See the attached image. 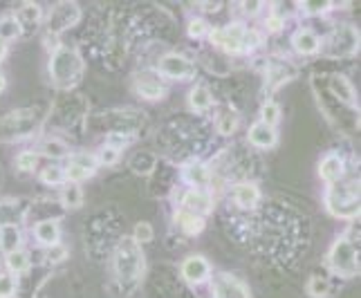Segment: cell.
Wrapping results in <instances>:
<instances>
[{
    "instance_id": "6da1fadb",
    "label": "cell",
    "mask_w": 361,
    "mask_h": 298,
    "mask_svg": "<svg viewBox=\"0 0 361 298\" xmlns=\"http://www.w3.org/2000/svg\"><path fill=\"white\" fill-rule=\"evenodd\" d=\"M115 278L119 283V287L123 294H133L144 278V269H146V260L142 244H137L133 238H123L119 240L117 249H115Z\"/></svg>"
},
{
    "instance_id": "7a4b0ae2",
    "label": "cell",
    "mask_w": 361,
    "mask_h": 298,
    "mask_svg": "<svg viewBox=\"0 0 361 298\" xmlns=\"http://www.w3.org/2000/svg\"><path fill=\"white\" fill-rule=\"evenodd\" d=\"M207 39L211 45L227 54H249L263 45V34L254 27H245L243 23H229L225 27H214Z\"/></svg>"
},
{
    "instance_id": "3957f363",
    "label": "cell",
    "mask_w": 361,
    "mask_h": 298,
    "mask_svg": "<svg viewBox=\"0 0 361 298\" xmlns=\"http://www.w3.org/2000/svg\"><path fill=\"white\" fill-rule=\"evenodd\" d=\"M83 70H85V63L77 47L59 45L56 49H52V54H49V63H47L49 79H52V83L61 90L74 88V85L81 81Z\"/></svg>"
},
{
    "instance_id": "277c9868",
    "label": "cell",
    "mask_w": 361,
    "mask_h": 298,
    "mask_svg": "<svg viewBox=\"0 0 361 298\" xmlns=\"http://www.w3.org/2000/svg\"><path fill=\"white\" fill-rule=\"evenodd\" d=\"M326 211L337 220H355L359 218V180L357 178H343L337 184H330L326 195H323Z\"/></svg>"
},
{
    "instance_id": "5b68a950",
    "label": "cell",
    "mask_w": 361,
    "mask_h": 298,
    "mask_svg": "<svg viewBox=\"0 0 361 298\" xmlns=\"http://www.w3.org/2000/svg\"><path fill=\"white\" fill-rule=\"evenodd\" d=\"M326 263L330 271L339 278H355L359 276V240H355L353 235H339L332 242Z\"/></svg>"
},
{
    "instance_id": "8992f818",
    "label": "cell",
    "mask_w": 361,
    "mask_h": 298,
    "mask_svg": "<svg viewBox=\"0 0 361 298\" xmlns=\"http://www.w3.org/2000/svg\"><path fill=\"white\" fill-rule=\"evenodd\" d=\"M41 115L36 110H14L0 119V142H20L27 139L41 128Z\"/></svg>"
},
{
    "instance_id": "52a82bcc",
    "label": "cell",
    "mask_w": 361,
    "mask_h": 298,
    "mask_svg": "<svg viewBox=\"0 0 361 298\" xmlns=\"http://www.w3.org/2000/svg\"><path fill=\"white\" fill-rule=\"evenodd\" d=\"M319 52L326 58H348L359 52V30L355 25H337L326 39H321Z\"/></svg>"
},
{
    "instance_id": "ba28073f",
    "label": "cell",
    "mask_w": 361,
    "mask_h": 298,
    "mask_svg": "<svg viewBox=\"0 0 361 298\" xmlns=\"http://www.w3.org/2000/svg\"><path fill=\"white\" fill-rule=\"evenodd\" d=\"M157 77L161 79H171V81H193L197 77V66L189 56L178 54V52H169L164 56H159L157 66H155Z\"/></svg>"
},
{
    "instance_id": "9c48e42d",
    "label": "cell",
    "mask_w": 361,
    "mask_h": 298,
    "mask_svg": "<svg viewBox=\"0 0 361 298\" xmlns=\"http://www.w3.org/2000/svg\"><path fill=\"white\" fill-rule=\"evenodd\" d=\"M81 20V7L77 3H59L47 16V34H63Z\"/></svg>"
},
{
    "instance_id": "30bf717a",
    "label": "cell",
    "mask_w": 361,
    "mask_h": 298,
    "mask_svg": "<svg viewBox=\"0 0 361 298\" xmlns=\"http://www.w3.org/2000/svg\"><path fill=\"white\" fill-rule=\"evenodd\" d=\"M211 296L214 298H252L249 287L238 278L229 274V271H220V274L211 276Z\"/></svg>"
},
{
    "instance_id": "8fae6325",
    "label": "cell",
    "mask_w": 361,
    "mask_h": 298,
    "mask_svg": "<svg viewBox=\"0 0 361 298\" xmlns=\"http://www.w3.org/2000/svg\"><path fill=\"white\" fill-rule=\"evenodd\" d=\"M135 92L140 94L146 101H159L164 99L169 88L161 77H157L155 70H144L140 74H135Z\"/></svg>"
},
{
    "instance_id": "7c38bea8",
    "label": "cell",
    "mask_w": 361,
    "mask_h": 298,
    "mask_svg": "<svg viewBox=\"0 0 361 298\" xmlns=\"http://www.w3.org/2000/svg\"><path fill=\"white\" fill-rule=\"evenodd\" d=\"M180 274L189 285H204L211 280V265L209 260L200 254L186 256L180 265Z\"/></svg>"
},
{
    "instance_id": "4fadbf2b",
    "label": "cell",
    "mask_w": 361,
    "mask_h": 298,
    "mask_svg": "<svg viewBox=\"0 0 361 298\" xmlns=\"http://www.w3.org/2000/svg\"><path fill=\"white\" fill-rule=\"evenodd\" d=\"M180 178H182V182L189 184V189L209 191L211 180H214V173H211V168L204 164V161L191 159V161H186V164L182 166Z\"/></svg>"
},
{
    "instance_id": "5bb4252c",
    "label": "cell",
    "mask_w": 361,
    "mask_h": 298,
    "mask_svg": "<svg viewBox=\"0 0 361 298\" xmlns=\"http://www.w3.org/2000/svg\"><path fill=\"white\" fill-rule=\"evenodd\" d=\"M216 206V200H214V193L211 191H200V189H186L182 193V209L189 211L193 216H209L211 211Z\"/></svg>"
},
{
    "instance_id": "9a60e30c",
    "label": "cell",
    "mask_w": 361,
    "mask_h": 298,
    "mask_svg": "<svg viewBox=\"0 0 361 298\" xmlns=\"http://www.w3.org/2000/svg\"><path fill=\"white\" fill-rule=\"evenodd\" d=\"M30 204L20 197H5L0 200V227H18L27 218Z\"/></svg>"
},
{
    "instance_id": "2e32d148",
    "label": "cell",
    "mask_w": 361,
    "mask_h": 298,
    "mask_svg": "<svg viewBox=\"0 0 361 298\" xmlns=\"http://www.w3.org/2000/svg\"><path fill=\"white\" fill-rule=\"evenodd\" d=\"M18 27H20V34L23 36H30L32 32L39 30V25L43 23V7L39 3H23L16 14H14Z\"/></svg>"
},
{
    "instance_id": "e0dca14e",
    "label": "cell",
    "mask_w": 361,
    "mask_h": 298,
    "mask_svg": "<svg viewBox=\"0 0 361 298\" xmlns=\"http://www.w3.org/2000/svg\"><path fill=\"white\" fill-rule=\"evenodd\" d=\"M247 142L258 148V151H269V148L279 144V132L276 128L267 126L263 121H254L247 130Z\"/></svg>"
},
{
    "instance_id": "ac0fdd59",
    "label": "cell",
    "mask_w": 361,
    "mask_h": 298,
    "mask_svg": "<svg viewBox=\"0 0 361 298\" xmlns=\"http://www.w3.org/2000/svg\"><path fill=\"white\" fill-rule=\"evenodd\" d=\"M290 43H292L296 54H301V56H314V54H319V49H321V36L312 27H298L292 34Z\"/></svg>"
},
{
    "instance_id": "d6986e66",
    "label": "cell",
    "mask_w": 361,
    "mask_h": 298,
    "mask_svg": "<svg viewBox=\"0 0 361 298\" xmlns=\"http://www.w3.org/2000/svg\"><path fill=\"white\" fill-rule=\"evenodd\" d=\"M260 197H263V193H260L256 182H238V184H233V189H231L233 204L238 209H243V211L256 209L258 202H260Z\"/></svg>"
},
{
    "instance_id": "ffe728a7",
    "label": "cell",
    "mask_w": 361,
    "mask_h": 298,
    "mask_svg": "<svg viewBox=\"0 0 361 298\" xmlns=\"http://www.w3.org/2000/svg\"><path fill=\"white\" fill-rule=\"evenodd\" d=\"M319 178L330 184H337L345 178V159L339 153H328L319 161Z\"/></svg>"
},
{
    "instance_id": "44dd1931",
    "label": "cell",
    "mask_w": 361,
    "mask_h": 298,
    "mask_svg": "<svg viewBox=\"0 0 361 298\" xmlns=\"http://www.w3.org/2000/svg\"><path fill=\"white\" fill-rule=\"evenodd\" d=\"M34 238L39 242L43 249L52 244H59L61 242V225L56 218H45V220H39L34 225Z\"/></svg>"
},
{
    "instance_id": "7402d4cb",
    "label": "cell",
    "mask_w": 361,
    "mask_h": 298,
    "mask_svg": "<svg viewBox=\"0 0 361 298\" xmlns=\"http://www.w3.org/2000/svg\"><path fill=\"white\" fill-rule=\"evenodd\" d=\"M328 88L332 92V97L337 99L339 104L348 106V108H357V92L353 88V83L348 81L343 74H332L330 77V83H328Z\"/></svg>"
},
{
    "instance_id": "603a6c76",
    "label": "cell",
    "mask_w": 361,
    "mask_h": 298,
    "mask_svg": "<svg viewBox=\"0 0 361 298\" xmlns=\"http://www.w3.org/2000/svg\"><path fill=\"white\" fill-rule=\"evenodd\" d=\"M186 101H189V108L197 115H204L209 113L211 108H214V94L207 88L204 83H195L193 88L189 90V97H186Z\"/></svg>"
},
{
    "instance_id": "cb8c5ba5",
    "label": "cell",
    "mask_w": 361,
    "mask_h": 298,
    "mask_svg": "<svg viewBox=\"0 0 361 298\" xmlns=\"http://www.w3.org/2000/svg\"><path fill=\"white\" fill-rule=\"evenodd\" d=\"M296 74V70L288 63V61H279V63H269L267 66V88L276 90L283 83L292 81V77Z\"/></svg>"
},
{
    "instance_id": "d4e9b609",
    "label": "cell",
    "mask_w": 361,
    "mask_h": 298,
    "mask_svg": "<svg viewBox=\"0 0 361 298\" xmlns=\"http://www.w3.org/2000/svg\"><path fill=\"white\" fill-rule=\"evenodd\" d=\"M204 225H207L204 218L193 216V213H189V211H184V209H180L176 213V227L184 235H189V238H193V235H200L204 231Z\"/></svg>"
},
{
    "instance_id": "484cf974",
    "label": "cell",
    "mask_w": 361,
    "mask_h": 298,
    "mask_svg": "<svg viewBox=\"0 0 361 298\" xmlns=\"http://www.w3.org/2000/svg\"><path fill=\"white\" fill-rule=\"evenodd\" d=\"M23 249V231L20 227H0V252L5 256Z\"/></svg>"
},
{
    "instance_id": "4316f807",
    "label": "cell",
    "mask_w": 361,
    "mask_h": 298,
    "mask_svg": "<svg viewBox=\"0 0 361 298\" xmlns=\"http://www.w3.org/2000/svg\"><path fill=\"white\" fill-rule=\"evenodd\" d=\"M5 265H7V271L9 274H14L16 278L20 274H27L30 267H32V258L25 249H18V252H11L5 256Z\"/></svg>"
},
{
    "instance_id": "83f0119b",
    "label": "cell",
    "mask_w": 361,
    "mask_h": 298,
    "mask_svg": "<svg viewBox=\"0 0 361 298\" xmlns=\"http://www.w3.org/2000/svg\"><path fill=\"white\" fill-rule=\"evenodd\" d=\"M130 168L135 175H151V173L157 168V157L148 151H140L130 157Z\"/></svg>"
},
{
    "instance_id": "f1b7e54d",
    "label": "cell",
    "mask_w": 361,
    "mask_h": 298,
    "mask_svg": "<svg viewBox=\"0 0 361 298\" xmlns=\"http://www.w3.org/2000/svg\"><path fill=\"white\" fill-rule=\"evenodd\" d=\"M39 151H41L39 155H43L47 159H66V157H70V146L63 139H59V137L45 139L39 146Z\"/></svg>"
},
{
    "instance_id": "f546056e",
    "label": "cell",
    "mask_w": 361,
    "mask_h": 298,
    "mask_svg": "<svg viewBox=\"0 0 361 298\" xmlns=\"http://www.w3.org/2000/svg\"><path fill=\"white\" fill-rule=\"evenodd\" d=\"M61 204H63L66 209H70V211L81 209V204H83V189H81V186L66 182L63 189H61Z\"/></svg>"
},
{
    "instance_id": "4dcf8cb0",
    "label": "cell",
    "mask_w": 361,
    "mask_h": 298,
    "mask_svg": "<svg viewBox=\"0 0 361 298\" xmlns=\"http://www.w3.org/2000/svg\"><path fill=\"white\" fill-rule=\"evenodd\" d=\"M305 292L307 296L312 298H330L332 296V285L326 276H310L307 285H305Z\"/></svg>"
},
{
    "instance_id": "1f68e13d",
    "label": "cell",
    "mask_w": 361,
    "mask_h": 298,
    "mask_svg": "<svg viewBox=\"0 0 361 298\" xmlns=\"http://www.w3.org/2000/svg\"><path fill=\"white\" fill-rule=\"evenodd\" d=\"M240 126V115L235 113V110H227V113H222L216 121V130L222 135V137H229Z\"/></svg>"
},
{
    "instance_id": "d6a6232c",
    "label": "cell",
    "mask_w": 361,
    "mask_h": 298,
    "mask_svg": "<svg viewBox=\"0 0 361 298\" xmlns=\"http://www.w3.org/2000/svg\"><path fill=\"white\" fill-rule=\"evenodd\" d=\"M20 34V27L14 18V14H7V16H0V41L5 45H9L11 41H16Z\"/></svg>"
},
{
    "instance_id": "836d02e7",
    "label": "cell",
    "mask_w": 361,
    "mask_h": 298,
    "mask_svg": "<svg viewBox=\"0 0 361 298\" xmlns=\"http://www.w3.org/2000/svg\"><path fill=\"white\" fill-rule=\"evenodd\" d=\"M39 180L45 186H63L66 184V170H63V166H59V164H49V166L41 168Z\"/></svg>"
},
{
    "instance_id": "e575fe53",
    "label": "cell",
    "mask_w": 361,
    "mask_h": 298,
    "mask_svg": "<svg viewBox=\"0 0 361 298\" xmlns=\"http://www.w3.org/2000/svg\"><path fill=\"white\" fill-rule=\"evenodd\" d=\"M298 9L305 16H323L334 9V3H330V0H305V3H298Z\"/></svg>"
},
{
    "instance_id": "d590c367",
    "label": "cell",
    "mask_w": 361,
    "mask_h": 298,
    "mask_svg": "<svg viewBox=\"0 0 361 298\" xmlns=\"http://www.w3.org/2000/svg\"><path fill=\"white\" fill-rule=\"evenodd\" d=\"M281 117H283L281 106H279L276 101H265L263 108H260V119H258V121H263V123H267V126L276 128V126H279V121H281Z\"/></svg>"
},
{
    "instance_id": "8d00e7d4",
    "label": "cell",
    "mask_w": 361,
    "mask_h": 298,
    "mask_svg": "<svg viewBox=\"0 0 361 298\" xmlns=\"http://www.w3.org/2000/svg\"><path fill=\"white\" fill-rule=\"evenodd\" d=\"M68 164H74V166H79V168H83V170H88L90 175H94L97 168H99V161H97L94 153H88V151L70 155V161H68Z\"/></svg>"
},
{
    "instance_id": "74e56055",
    "label": "cell",
    "mask_w": 361,
    "mask_h": 298,
    "mask_svg": "<svg viewBox=\"0 0 361 298\" xmlns=\"http://www.w3.org/2000/svg\"><path fill=\"white\" fill-rule=\"evenodd\" d=\"M39 161H41V155L36 151H23L16 155V168L20 173H34L39 168Z\"/></svg>"
},
{
    "instance_id": "f35d334b",
    "label": "cell",
    "mask_w": 361,
    "mask_h": 298,
    "mask_svg": "<svg viewBox=\"0 0 361 298\" xmlns=\"http://www.w3.org/2000/svg\"><path fill=\"white\" fill-rule=\"evenodd\" d=\"M18 294V278L9 271H0V298H14Z\"/></svg>"
},
{
    "instance_id": "ab89813d",
    "label": "cell",
    "mask_w": 361,
    "mask_h": 298,
    "mask_svg": "<svg viewBox=\"0 0 361 298\" xmlns=\"http://www.w3.org/2000/svg\"><path fill=\"white\" fill-rule=\"evenodd\" d=\"M130 238L137 242V244H146L151 242L155 238V229L151 222H137V225L133 227V235Z\"/></svg>"
},
{
    "instance_id": "60d3db41",
    "label": "cell",
    "mask_w": 361,
    "mask_h": 298,
    "mask_svg": "<svg viewBox=\"0 0 361 298\" xmlns=\"http://www.w3.org/2000/svg\"><path fill=\"white\" fill-rule=\"evenodd\" d=\"M209 32H211V25L204 18H191L189 25H186V34H189L191 39H195V41L207 39Z\"/></svg>"
},
{
    "instance_id": "b9f144b4",
    "label": "cell",
    "mask_w": 361,
    "mask_h": 298,
    "mask_svg": "<svg viewBox=\"0 0 361 298\" xmlns=\"http://www.w3.org/2000/svg\"><path fill=\"white\" fill-rule=\"evenodd\" d=\"M94 157H97V161H99V166H115L117 161H119V157H121V153L115 151V148H110V146L104 144V146L94 153Z\"/></svg>"
},
{
    "instance_id": "7bdbcfd3",
    "label": "cell",
    "mask_w": 361,
    "mask_h": 298,
    "mask_svg": "<svg viewBox=\"0 0 361 298\" xmlns=\"http://www.w3.org/2000/svg\"><path fill=\"white\" fill-rule=\"evenodd\" d=\"M133 135H126V132H115V130H110L108 135H106V146H110V148H115V151H123L128 144H133Z\"/></svg>"
},
{
    "instance_id": "ee69618b",
    "label": "cell",
    "mask_w": 361,
    "mask_h": 298,
    "mask_svg": "<svg viewBox=\"0 0 361 298\" xmlns=\"http://www.w3.org/2000/svg\"><path fill=\"white\" fill-rule=\"evenodd\" d=\"M70 256L68 252V247L63 242H59V244H52V247H47L45 249V260L49 265H59V263H63V260Z\"/></svg>"
},
{
    "instance_id": "f6af8a7d",
    "label": "cell",
    "mask_w": 361,
    "mask_h": 298,
    "mask_svg": "<svg viewBox=\"0 0 361 298\" xmlns=\"http://www.w3.org/2000/svg\"><path fill=\"white\" fill-rule=\"evenodd\" d=\"M265 27H267V32H281L285 27V16H281L279 11L269 9V14L265 18Z\"/></svg>"
},
{
    "instance_id": "bcb514c9",
    "label": "cell",
    "mask_w": 361,
    "mask_h": 298,
    "mask_svg": "<svg viewBox=\"0 0 361 298\" xmlns=\"http://www.w3.org/2000/svg\"><path fill=\"white\" fill-rule=\"evenodd\" d=\"M240 9L245 16H258L260 11L265 9V3H260V0H252V3H240Z\"/></svg>"
},
{
    "instance_id": "7dc6e473",
    "label": "cell",
    "mask_w": 361,
    "mask_h": 298,
    "mask_svg": "<svg viewBox=\"0 0 361 298\" xmlns=\"http://www.w3.org/2000/svg\"><path fill=\"white\" fill-rule=\"evenodd\" d=\"M200 7L204 11H218L220 9V3H200Z\"/></svg>"
},
{
    "instance_id": "c3c4849f",
    "label": "cell",
    "mask_w": 361,
    "mask_h": 298,
    "mask_svg": "<svg viewBox=\"0 0 361 298\" xmlns=\"http://www.w3.org/2000/svg\"><path fill=\"white\" fill-rule=\"evenodd\" d=\"M7 52H9V47H7V45H5L3 41H0V63H3V61H5Z\"/></svg>"
},
{
    "instance_id": "681fc988",
    "label": "cell",
    "mask_w": 361,
    "mask_h": 298,
    "mask_svg": "<svg viewBox=\"0 0 361 298\" xmlns=\"http://www.w3.org/2000/svg\"><path fill=\"white\" fill-rule=\"evenodd\" d=\"M5 88H7V77L3 74V70H0V94L5 92Z\"/></svg>"
}]
</instances>
